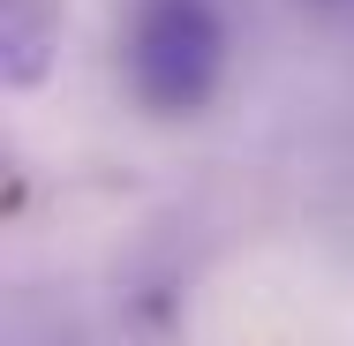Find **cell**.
Listing matches in <instances>:
<instances>
[{
	"instance_id": "6da1fadb",
	"label": "cell",
	"mask_w": 354,
	"mask_h": 346,
	"mask_svg": "<svg viewBox=\"0 0 354 346\" xmlns=\"http://www.w3.org/2000/svg\"><path fill=\"white\" fill-rule=\"evenodd\" d=\"M121 75L143 113H204L226 75V23L212 0H136L121 30Z\"/></svg>"
}]
</instances>
